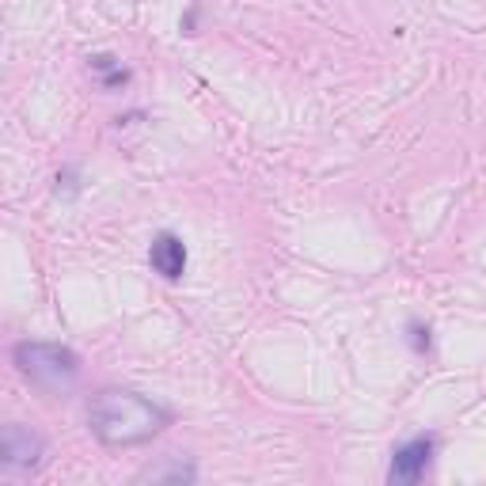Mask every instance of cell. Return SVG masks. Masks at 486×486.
I'll return each instance as SVG.
<instances>
[{
	"label": "cell",
	"mask_w": 486,
	"mask_h": 486,
	"mask_svg": "<svg viewBox=\"0 0 486 486\" xmlns=\"http://www.w3.org/2000/svg\"><path fill=\"white\" fill-rule=\"evenodd\" d=\"M88 426L107 448H134L171 426V411L134 387H103L91 395Z\"/></svg>",
	"instance_id": "cell-1"
},
{
	"label": "cell",
	"mask_w": 486,
	"mask_h": 486,
	"mask_svg": "<svg viewBox=\"0 0 486 486\" xmlns=\"http://www.w3.org/2000/svg\"><path fill=\"white\" fill-rule=\"evenodd\" d=\"M12 361L42 395H69L80 380V353L61 343H20Z\"/></svg>",
	"instance_id": "cell-2"
},
{
	"label": "cell",
	"mask_w": 486,
	"mask_h": 486,
	"mask_svg": "<svg viewBox=\"0 0 486 486\" xmlns=\"http://www.w3.org/2000/svg\"><path fill=\"white\" fill-rule=\"evenodd\" d=\"M433 460V437H414V441L399 445L392 452V467H387V482L392 486H411L426 475V467Z\"/></svg>",
	"instance_id": "cell-3"
},
{
	"label": "cell",
	"mask_w": 486,
	"mask_h": 486,
	"mask_svg": "<svg viewBox=\"0 0 486 486\" xmlns=\"http://www.w3.org/2000/svg\"><path fill=\"white\" fill-rule=\"evenodd\" d=\"M42 452H46V441L20 422L4 426V433H0V460L8 467H35L42 460Z\"/></svg>",
	"instance_id": "cell-4"
},
{
	"label": "cell",
	"mask_w": 486,
	"mask_h": 486,
	"mask_svg": "<svg viewBox=\"0 0 486 486\" xmlns=\"http://www.w3.org/2000/svg\"><path fill=\"white\" fill-rule=\"evenodd\" d=\"M149 263H152V270L160 273V278L179 282L187 273V243L175 232H160L152 239V247H149Z\"/></svg>",
	"instance_id": "cell-5"
},
{
	"label": "cell",
	"mask_w": 486,
	"mask_h": 486,
	"mask_svg": "<svg viewBox=\"0 0 486 486\" xmlns=\"http://www.w3.org/2000/svg\"><path fill=\"white\" fill-rule=\"evenodd\" d=\"M194 479H198V467H194L190 460H183V456H168V460H160L152 467H144V472L137 475V482H175V486L194 482Z\"/></svg>",
	"instance_id": "cell-6"
},
{
	"label": "cell",
	"mask_w": 486,
	"mask_h": 486,
	"mask_svg": "<svg viewBox=\"0 0 486 486\" xmlns=\"http://www.w3.org/2000/svg\"><path fill=\"white\" fill-rule=\"evenodd\" d=\"M91 69L103 73V88H122L126 80H129V69H126L118 57H110V54H95L91 57Z\"/></svg>",
	"instance_id": "cell-7"
},
{
	"label": "cell",
	"mask_w": 486,
	"mask_h": 486,
	"mask_svg": "<svg viewBox=\"0 0 486 486\" xmlns=\"http://www.w3.org/2000/svg\"><path fill=\"white\" fill-rule=\"evenodd\" d=\"M411 334H414V350H418V353H426V350H430V327H418V323H414Z\"/></svg>",
	"instance_id": "cell-8"
}]
</instances>
